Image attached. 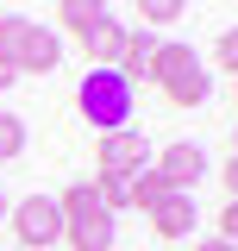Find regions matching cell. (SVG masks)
<instances>
[{"instance_id": "6da1fadb", "label": "cell", "mask_w": 238, "mask_h": 251, "mask_svg": "<svg viewBox=\"0 0 238 251\" xmlns=\"http://www.w3.org/2000/svg\"><path fill=\"white\" fill-rule=\"evenodd\" d=\"M150 82L169 94L176 107H201V100L213 94V75H207V63H201V50H194V44H176V38L157 44V57H150Z\"/></svg>"}, {"instance_id": "7a4b0ae2", "label": "cell", "mask_w": 238, "mask_h": 251, "mask_svg": "<svg viewBox=\"0 0 238 251\" xmlns=\"http://www.w3.org/2000/svg\"><path fill=\"white\" fill-rule=\"evenodd\" d=\"M57 214H63V245L69 251H113V214L94 201V182H69L57 195Z\"/></svg>"}, {"instance_id": "3957f363", "label": "cell", "mask_w": 238, "mask_h": 251, "mask_svg": "<svg viewBox=\"0 0 238 251\" xmlns=\"http://www.w3.org/2000/svg\"><path fill=\"white\" fill-rule=\"evenodd\" d=\"M75 107H82V120L100 126V132H125V126H132V107H138V88H132L119 69H88L82 88H75Z\"/></svg>"}, {"instance_id": "277c9868", "label": "cell", "mask_w": 238, "mask_h": 251, "mask_svg": "<svg viewBox=\"0 0 238 251\" xmlns=\"http://www.w3.org/2000/svg\"><path fill=\"white\" fill-rule=\"evenodd\" d=\"M57 19L75 38H82V50H88V69H113L119 63V44H125V25H119L107 6H94V0H63Z\"/></svg>"}, {"instance_id": "5b68a950", "label": "cell", "mask_w": 238, "mask_h": 251, "mask_svg": "<svg viewBox=\"0 0 238 251\" xmlns=\"http://www.w3.org/2000/svg\"><path fill=\"white\" fill-rule=\"evenodd\" d=\"M6 226H13L19 251H50V245L63 239L57 195H25V201H13V207H6Z\"/></svg>"}, {"instance_id": "8992f818", "label": "cell", "mask_w": 238, "mask_h": 251, "mask_svg": "<svg viewBox=\"0 0 238 251\" xmlns=\"http://www.w3.org/2000/svg\"><path fill=\"white\" fill-rule=\"evenodd\" d=\"M157 176H163V188L169 195H194V188L213 176V163H207V151L194 145V138H176V145H163V157L150 163Z\"/></svg>"}, {"instance_id": "52a82bcc", "label": "cell", "mask_w": 238, "mask_h": 251, "mask_svg": "<svg viewBox=\"0 0 238 251\" xmlns=\"http://www.w3.org/2000/svg\"><path fill=\"white\" fill-rule=\"evenodd\" d=\"M100 176H138L144 170V157H150V145H144V132L138 126H125V132H100Z\"/></svg>"}, {"instance_id": "ba28073f", "label": "cell", "mask_w": 238, "mask_h": 251, "mask_svg": "<svg viewBox=\"0 0 238 251\" xmlns=\"http://www.w3.org/2000/svg\"><path fill=\"white\" fill-rule=\"evenodd\" d=\"M57 63H63V38H57L50 25L31 19L25 38H19V50H13V69H19V75H50Z\"/></svg>"}, {"instance_id": "9c48e42d", "label": "cell", "mask_w": 238, "mask_h": 251, "mask_svg": "<svg viewBox=\"0 0 238 251\" xmlns=\"http://www.w3.org/2000/svg\"><path fill=\"white\" fill-rule=\"evenodd\" d=\"M144 220H150L157 239H188V232H194V195H163Z\"/></svg>"}, {"instance_id": "30bf717a", "label": "cell", "mask_w": 238, "mask_h": 251, "mask_svg": "<svg viewBox=\"0 0 238 251\" xmlns=\"http://www.w3.org/2000/svg\"><path fill=\"white\" fill-rule=\"evenodd\" d=\"M157 44H163V38H157V31H144V25H125V44H119V75H125V82H132V88H138V75H150V57H157Z\"/></svg>"}, {"instance_id": "8fae6325", "label": "cell", "mask_w": 238, "mask_h": 251, "mask_svg": "<svg viewBox=\"0 0 238 251\" xmlns=\"http://www.w3.org/2000/svg\"><path fill=\"white\" fill-rule=\"evenodd\" d=\"M94 201L119 214V207H132V176H94Z\"/></svg>"}, {"instance_id": "7c38bea8", "label": "cell", "mask_w": 238, "mask_h": 251, "mask_svg": "<svg viewBox=\"0 0 238 251\" xmlns=\"http://www.w3.org/2000/svg\"><path fill=\"white\" fill-rule=\"evenodd\" d=\"M163 195H169V188H163V176H157V170H138V176H132V207H144V214H150Z\"/></svg>"}, {"instance_id": "4fadbf2b", "label": "cell", "mask_w": 238, "mask_h": 251, "mask_svg": "<svg viewBox=\"0 0 238 251\" xmlns=\"http://www.w3.org/2000/svg\"><path fill=\"white\" fill-rule=\"evenodd\" d=\"M19 151H25V120L19 113H0V163H13Z\"/></svg>"}, {"instance_id": "5bb4252c", "label": "cell", "mask_w": 238, "mask_h": 251, "mask_svg": "<svg viewBox=\"0 0 238 251\" xmlns=\"http://www.w3.org/2000/svg\"><path fill=\"white\" fill-rule=\"evenodd\" d=\"M182 13H188L182 0H144V6H138V19H144V31H150V25H176Z\"/></svg>"}, {"instance_id": "9a60e30c", "label": "cell", "mask_w": 238, "mask_h": 251, "mask_svg": "<svg viewBox=\"0 0 238 251\" xmlns=\"http://www.w3.org/2000/svg\"><path fill=\"white\" fill-rule=\"evenodd\" d=\"M213 57H219V69H226V75H238V25H226V31H219Z\"/></svg>"}, {"instance_id": "2e32d148", "label": "cell", "mask_w": 238, "mask_h": 251, "mask_svg": "<svg viewBox=\"0 0 238 251\" xmlns=\"http://www.w3.org/2000/svg\"><path fill=\"white\" fill-rule=\"evenodd\" d=\"M219 239L238 245V201H226V214H219Z\"/></svg>"}, {"instance_id": "e0dca14e", "label": "cell", "mask_w": 238, "mask_h": 251, "mask_svg": "<svg viewBox=\"0 0 238 251\" xmlns=\"http://www.w3.org/2000/svg\"><path fill=\"white\" fill-rule=\"evenodd\" d=\"M219 182L232 188V201H238V157H226V170H219Z\"/></svg>"}, {"instance_id": "ac0fdd59", "label": "cell", "mask_w": 238, "mask_h": 251, "mask_svg": "<svg viewBox=\"0 0 238 251\" xmlns=\"http://www.w3.org/2000/svg\"><path fill=\"white\" fill-rule=\"evenodd\" d=\"M13 82H19V69H13V63H6V57H0V94H6V88H13Z\"/></svg>"}, {"instance_id": "d6986e66", "label": "cell", "mask_w": 238, "mask_h": 251, "mask_svg": "<svg viewBox=\"0 0 238 251\" xmlns=\"http://www.w3.org/2000/svg\"><path fill=\"white\" fill-rule=\"evenodd\" d=\"M194 251H238V245H226V239H201Z\"/></svg>"}, {"instance_id": "ffe728a7", "label": "cell", "mask_w": 238, "mask_h": 251, "mask_svg": "<svg viewBox=\"0 0 238 251\" xmlns=\"http://www.w3.org/2000/svg\"><path fill=\"white\" fill-rule=\"evenodd\" d=\"M6 207H13V201H6V195H0V220H6Z\"/></svg>"}, {"instance_id": "44dd1931", "label": "cell", "mask_w": 238, "mask_h": 251, "mask_svg": "<svg viewBox=\"0 0 238 251\" xmlns=\"http://www.w3.org/2000/svg\"><path fill=\"white\" fill-rule=\"evenodd\" d=\"M232 145H238V126H232ZM232 157H238V151H232Z\"/></svg>"}]
</instances>
